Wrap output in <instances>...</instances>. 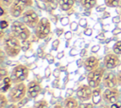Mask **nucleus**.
Wrapping results in <instances>:
<instances>
[{
    "label": "nucleus",
    "instance_id": "1",
    "mask_svg": "<svg viewBox=\"0 0 121 108\" xmlns=\"http://www.w3.org/2000/svg\"><path fill=\"white\" fill-rule=\"evenodd\" d=\"M3 50L5 51L7 57L15 58L22 51V42L13 34H9L2 39Z\"/></svg>",
    "mask_w": 121,
    "mask_h": 108
},
{
    "label": "nucleus",
    "instance_id": "2",
    "mask_svg": "<svg viewBox=\"0 0 121 108\" xmlns=\"http://www.w3.org/2000/svg\"><path fill=\"white\" fill-rule=\"evenodd\" d=\"M27 96L26 84L25 82L15 83L8 92V99L9 103H18Z\"/></svg>",
    "mask_w": 121,
    "mask_h": 108
},
{
    "label": "nucleus",
    "instance_id": "3",
    "mask_svg": "<svg viewBox=\"0 0 121 108\" xmlns=\"http://www.w3.org/2000/svg\"><path fill=\"white\" fill-rule=\"evenodd\" d=\"M10 30H11V34L16 36L21 42L28 40L31 36L30 28L23 21L12 22V24L10 26Z\"/></svg>",
    "mask_w": 121,
    "mask_h": 108
},
{
    "label": "nucleus",
    "instance_id": "4",
    "mask_svg": "<svg viewBox=\"0 0 121 108\" xmlns=\"http://www.w3.org/2000/svg\"><path fill=\"white\" fill-rule=\"evenodd\" d=\"M29 70L30 69L28 68V66L23 63H17L15 66H13L9 74L12 84L24 82L28 78Z\"/></svg>",
    "mask_w": 121,
    "mask_h": 108
},
{
    "label": "nucleus",
    "instance_id": "5",
    "mask_svg": "<svg viewBox=\"0 0 121 108\" xmlns=\"http://www.w3.org/2000/svg\"><path fill=\"white\" fill-rule=\"evenodd\" d=\"M106 72V68L104 66H99L90 72H88L86 76L87 83L93 88H97L102 83V80L104 77V74Z\"/></svg>",
    "mask_w": 121,
    "mask_h": 108
},
{
    "label": "nucleus",
    "instance_id": "6",
    "mask_svg": "<svg viewBox=\"0 0 121 108\" xmlns=\"http://www.w3.org/2000/svg\"><path fill=\"white\" fill-rule=\"evenodd\" d=\"M33 5V0H14L9 7V14L14 18L22 17L23 13Z\"/></svg>",
    "mask_w": 121,
    "mask_h": 108
},
{
    "label": "nucleus",
    "instance_id": "7",
    "mask_svg": "<svg viewBox=\"0 0 121 108\" xmlns=\"http://www.w3.org/2000/svg\"><path fill=\"white\" fill-rule=\"evenodd\" d=\"M50 32H51L50 21L47 18H45V17L41 18L40 22L38 23V25L34 28L35 36L38 39H45L50 34Z\"/></svg>",
    "mask_w": 121,
    "mask_h": 108
},
{
    "label": "nucleus",
    "instance_id": "8",
    "mask_svg": "<svg viewBox=\"0 0 121 108\" xmlns=\"http://www.w3.org/2000/svg\"><path fill=\"white\" fill-rule=\"evenodd\" d=\"M121 100V91L117 87L115 88H105L102 92V101L109 105L117 103Z\"/></svg>",
    "mask_w": 121,
    "mask_h": 108
},
{
    "label": "nucleus",
    "instance_id": "9",
    "mask_svg": "<svg viewBox=\"0 0 121 108\" xmlns=\"http://www.w3.org/2000/svg\"><path fill=\"white\" fill-rule=\"evenodd\" d=\"M22 21L29 28H35L38 23L40 22V18H39L38 13L34 9H27L22 15Z\"/></svg>",
    "mask_w": 121,
    "mask_h": 108
},
{
    "label": "nucleus",
    "instance_id": "10",
    "mask_svg": "<svg viewBox=\"0 0 121 108\" xmlns=\"http://www.w3.org/2000/svg\"><path fill=\"white\" fill-rule=\"evenodd\" d=\"M93 96V88L87 84H80L76 90V98L79 100V102H87L92 99Z\"/></svg>",
    "mask_w": 121,
    "mask_h": 108
},
{
    "label": "nucleus",
    "instance_id": "11",
    "mask_svg": "<svg viewBox=\"0 0 121 108\" xmlns=\"http://www.w3.org/2000/svg\"><path fill=\"white\" fill-rule=\"evenodd\" d=\"M121 63V60L118 55H116L113 52L107 53L103 58V66L107 70H112L119 66Z\"/></svg>",
    "mask_w": 121,
    "mask_h": 108
},
{
    "label": "nucleus",
    "instance_id": "12",
    "mask_svg": "<svg viewBox=\"0 0 121 108\" xmlns=\"http://www.w3.org/2000/svg\"><path fill=\"white\" fill-rule=\"evenodd\" d=\"M102 85L105 88H115L119 86L116 73L112 71H106L102 80Z\"/></svg>",
    "mask_w": 121,
    "mask_h": 108
},
{
    "label": "nucleus",
    "instance_id": "13",
    "mask_svg": "<svg viewBox=\"0 0 121 108\" xmlns=\"http://www.w3.org/2000/svg\"><path fill=\"white\" fill-rule=\"evenodd\" d=\"M26 89L27 97L30 99H36L42 91V86L40 81H38L37 80H32L26 84Z\"/></svg>",
    "mask_w": 121,
    "mask_h": 108
},
{
    "label": "nucleus",
    "instance_id": "14",
    "mask_svg": "<svg viewBox=\"0 0 121 108\" xmlns=\"http://www.w3.org/2000/svg\"><path fill=\"white\" fill-rule=\"evenodd\" d=\"M85 70L87 72H90L97 67L100 66V62H99V59L94 55H91L89 57H87L85 60H84V64H83Z\"/></svg>",
    "mask_w": 121,
    "mask_h": 108
},
{
    "label": "nucleus",
    "instance_id": "15",
    "mask_svg": "<svg viewBox=\"0 0 121 108\" xmlns=\"http://www.w3.org/2000/svg\"><path fill=\"white\" fill-rule=\"evenodd\" d=\"M62 105L64 108H78L79 100L74 97H66L62 101Z\"/></svg>",
    "mask_w": 121,
    "mask_h": 108
},
{
    "label": "nucleus",
    "instance_id": "16",
    "mask_svg": "<svg viewBox=\"0 0 121 108\" xmlns=\"http://www.w3.org/2000/svg\"><path fill=\"white\" fill-rule=\"evenodd\" d=\"M102 90L101 87H97L93 89V96H92V102L95 105H99L102 101Z\"/></svg>",
    "mask_w": 121,
    "mask_h": 108
},
{
    "label": "nucleus",
    "instance_id": "17",
    "mask_svg": "<svg viewBox=\"0 0 121 108\" xmlns=\"http://www.w3.org/2000/svg\"><path fill=\"white\" fill-rule=\"evenodd\" d=\"M75 2L76 0H59V6L61 10L68 11L73 8Z\"/></svg>",
    "mask_w": 121,
    "mask_h": 108
},
{
    "label": "nucleus",
    "instance_id": "18",
    "mask_svg": "<svg viewBox=\"0 0 121 108\" xmlns=\"http://www.w3.org/2000/svg\"><path fill=\"white\" fill-rule=\"evenodd\" d=\"M79 1H80V5L82 6V8L86 10L92 9L96 5V0H79Z\"/></svg>",
    "mask_w": 121,
    "mask_h": 108
},
{
    "label": "nucleus",
    "instance_id": "19",
    "mask_svg": "<svg viewBox=\"0 0 121 108\" xmlns=\"http://www.w3.org/2000/svg\"><path fill=\"white\" fill-rule=\"evenodd\" d=\"M9 104V101L8 97H6L4 93H1L0 94V108H6Z\"/></svg>",
    "mask_w": 121,
    "mask_h": 108
},
{
    "label": "nucleus",
    "instance_id": "20",
    "mask_svg": "<svg viewBox=\"0 0 121 108\" xmlns=\"http://www.w3.org/2000/svg\"><path fill=\"white\" fill-rule=\"evenodd\" d=\"M32 108H48V102L44 99H42L37 102H35Z\"/></svg>",
    "mask_w": 121,
    "mask_h": 108
},
{
    "label": "nucleus",
    "instance_id": "21",
    "mask_svg": "<svg viewBox=\"0 0 121 108\" xmlns=\"http://www.w3.org/2000/svg\"><path fill=\"white\" fill-rule=\"evenodd\" d=\"M112 52L115 53L116 55H121V40L120 41H117L113 46H112Z\"/></svg>",
    "mask_w": 121,
    "mask_h": 108
},
{
    "label": "nucleus",
    "instance_id": "22",
    "mask_svg": "<svg viewBox=\"0 0 121 108\" xmlns=\"http://www.w3.org/2000/svg\"><path fill=\"white\" fill-rule=\"evenodd\" d=\"M120 3V0H105V5L110 8H115L118 7Z\"/></svg>",
    "mask_w": 121,
    "mask_h": 108
},
{
    "label": "nucleus",
    "instance_id": "23",
    "mask_svg": "<svg viewBox=\"0 0 121 108\" xmlns=\"http://www.w3.org/2000/svg\"><path fill=\"white\" fill-rule=\"evenodd\" d=\"M31 47V41L28 39L26 41H24L22 42V50L25 51V52H27Z\"/></svg>",
    "mask_w": 121,
    "mask_h": 108
},
{
    "label": "nucleus",
    "instance_id": "24",
    "mask_svg": "<svg viewBox=\"0 0 121 108\" xmlns=\"http://www.w3.org/2000/svg\"><path fill=\"white\" fill-rule=\"evenodd\" d=\"M78 108H95V104L93 102H79V105Z\"/></svg>",
    "mask_w": 121,
    "mask_h": 108
},
{
    "label": "nucleus",
    "instance_id": "25",
    "mask_svg": "<svg viewBox=\"0 0 121 108\" xmlns=\"http://www.w3.org/2000/svg\"><path fill=\"white\" fill-rule=\"evenodd\" d=\"M14 2V0H0V3H1V7H3V8H9L11 5H12V3Z\"/></svg>",
    "mask_w": 121,
    "mask_h": 108
},
{
    "label": "nucleus",
    "instance_id": "26",
    "mask_svg": "<svg viewBox=\"0 0 121 108\" xmlns=\"http://www.w3.org/2000/svg\"><path fill=\"white\" fill-rule=\"evenodd\" d=\"M10 88H11V83H7V84H2V85H1V93H5V92H9Z\"/></svg>",
    "mask_w": 121,
    "mask_h": 108
},
{
    "label": "nucleus",
    "instance_id": "27",
    "mask_svg": "<svg viewBox=\"0 0 121 108\" xmlns=\"http://www.w3.org/2000/svg\"><path fill=\"white\" fill-rule=\"evenodd\" d=\"M60 39H56V40H54L53 41V43H52V50H58V48H59V46H60Z\"/></svg>",
    "mask_w": 121,
    "mask_h": 108
},
{
    "label": "nucleus",
    "instance_id": "28",
    "mask_svg": "<svg viewBox=\"0 0 121 108\" xmlns=\"http://www.w3.org/2000/svg\"><path fill=\"white\" fill-rule=\"evenodd\" d=\"M0 76H1V80H3L5 77L9 76V71L6 68L1 67V69H0Z\"/></svg>",
    "mask_w": 121,
    "mask_h": 108
},
{
    "label": "nucleus",
    "instance_id": "29",
    "mask_svg": "<svg viewBox=\"0 0 121 108\" xmlns=\"http://www.w3.org/2000/svg\"><path fill=\"white\" fill-rule=\"evenodd\" d=\"M45 59L47 60V62H48V63L49 64H52V63H55V58L51 55V54H45Z\"/></svg>",
    "mask_w": 121,
    "mask_h": 108
},
{
    "label": "nucleus",
    "instance_id": "30",
    "mask_svg": "<svg viewBox=\"0 0 121 108\" xmlns=\"http://www.w3.org/2000/svg\"><path fill=\"white\" fill-rule=\"evenodd\" d=\"M29 99H30V98H28V97H27V96H26V98H25V99H22V100H21V101H20V102H18V103H17V105H18V107H19V108H20V107H21V106H22V105H25V104H26V103H27V102H28V100H29Z\"/></svg>",
    "mask_w": 121,
    "mask_h": 108
},
{
    "label": "nucleus",
    "instance_id": "31",
    "mask_svg": "<svg viewBox=\"0 0 121 108\" xmlns=\"http://www.w3.org/2000/svg\"><path fill=\"white\" fill-rule=\"evenodd\" d=\"M78 25H79L81 27L87 28V27H87V20H86L85 18H81V19L79 20V22H78Z\"/></svg>",
    "mask_w": 121,
    "mask_h": 108
},
{
    "label": "nucleus",
    "instance_id": "32",
    "mask_svg": "<svg viewBox=\"0 0 121 108\" xmlns=\"http://www.w3.org/2000/svg\"><path fill=\"white\" fill-rule=\"evenodd\" d=\"M36 3H37V6L41 9H45V3L44 2H43V1H41V0H37L36 1Z\"/></svg>",
    "mask_w": 121,
    "mask_h": 108
},
{
    "label": "nucleus",
    "instance_id": "33",
    "mask_svg": "<svg viewBox=\"0 0 121 108\" xmlns=\"http://www.w3.org/2000/svg\"><path fill=\"white\" fill-rule=\"evenodd\" d=\"M52 73H53V72L51 71L50 66H47V67L45 68V70H44V76H45V78H49Z\"/></svg>",
    "mask_w": 121,
    "mask_h": 108
},
{
    "label": "nucleus",
    "instance_id": "34",
    "mask_svg": "<svg viewBox=\"0 0 121 108\" xmlns=\"http://www.w3.org/2000/svg\"><path fill=\"white\" fill-rule=\"evenodd\" d=\"M60 24L62 26H67L69 24V18L68 17H63L60 19Z\"/></svg>",
    "mask_w": 121,
    "mask_h": 108
},
{
    "label": "nucleus",
    "instance_id": "35",
    "mask_svg": "<svg viewBox=\"0 0 121 108\" xmlns=\"http://www.w3.org/2000/svg\"><path fill=\"white\" fill-rule=\"evenodd\" d=\"M8 27H9V22L6 21V20H2L1 21V29L3 30V29H5Z\"/></svg>",
    "mask_w": 121,
    "mask_h": 108
},
{
    "label": "nucleus",
    "instance_id": "36",
    "mask_svg": "<svg viewBox=\"0 0 121 108\" xmlns=\"http://www.w3.org/2000/svg\"><path fill=\"white\" fill-rule=\"evenodd\" d=\"M78 24L76 23V22H72L71 25H70V27H71V30L73 31H76L78 29Z\"/></svg>",
    "mask_w": 121,
    "mask_h": 108
},
{
    "label": "nucleus",
    "instance_id": "37",
    "mask_svg": "<svg viewBox=\"0 0 121 108\" xmlns=\"http://www.w3.org/2000/svg\"><path fill=\"white\" fill-rule=\"evenodd\" d=\"M99 48H100V45H94V46L91 48V52H92V53H96V52L99 50Z\"/></svg>",
    "mask_w": 121,
    "mask_h": 108
},
{
    "label": "nucleus",
    "instance_id": "38",
    "mask_svg": "<svg viewBox=\"0 0 121 108\" xmlns=\"http://www.w3.org/2000/svg\"><path fill=\"white\" fill-rule=\"evenodd\" d=\"M112 21L114 24H118V23L121 22V17L120 16H114V17H112Z\"/></svg>",
    "mask_w": 121,
    "mask_h": 108
},
{
    "label": "nucleus",
    "instance_id": "39",
    "mask_svg": "<svg viewBox=\"0 0 121 108\" xmlns=\"http://www.w3.org/2000/svg\"><path fill=\"white\" fill-rule=\"evenodd\" d=\"M64 37H65V40H71V38H72V32L71 31H66L65 33H64Z\"/></svg>",
    "mask_w": 121,
    "mask_h": 108
},
{
    "label": "nucleus",
    "instance_id": "40",
    "mask_svg": "<svg viewBox=\"0 0 121 108\" xmlns=\"http://www.w3.org/2000/svg\"><path fill=\"white\" fill-rule=\"evenodd\" d=\"M92 33H93L92 28H85V30H84V34H85L86 36H91Z\"/></svg>",
    "mask_w": 121,
    "mask_h": 108
},
{
    "label": "nucleus",
    "instance_id": "41",
    "mask_svg": "<svg viewBox=\"0 0 121 108\" xmlns=\"http://www.w3.org/2000/svg\"><path fill=\"white\" fill-rule=\"evenodd\" d=\"M116 76H117V81H118V85L121 86V70H119L117 73H116Z\"/></svg>",
    "mask_w": 121,
    "mask_h": 108
},
{
    "label": "nucleus",
    "instance_id": "42",
    "mask_svg": "<svg viewBox=\"0 0 121 108\" xmlns=\"http://www.w3.org/2000/svg\"><path fill=\"white\" fill-rule=\"evenodd\" d=\"M97 108H111V105L103 102V103H100L99 105H97Z\"/></svg>",
    "mask_w": 121,
    "mask_h": 108
},
{
    "label": "nucleus",
    "instance_id": "43",
    "mask_svg": "<svg viewBox=\"0 0 121 108\" xmlns=\"http://www.w3.org/2000/svg\"><path fill=\"white\" fill-rule=\"evenodd\" d=\"M86 55H87V49H86V48L81 49L80 52H79V56H80V57H85Z\"/></svg>",
    "mask_w": 121,
    "mask_h": 108
},
{
    "label": "nucleus",
    "instance_id": "44",
    "mask_svg": "<svg viewBox=\"0 0 121 108\" xmlns=\"http://www.w3.org/2000/svg\"><path fill=\"white\" fill-rule=\"evenodd\" d=\"M119 33H121V28H119V27H115L112 30V34L113 35H118Z\"/></svg>",
    "mask_w": 121,
    "mask_h": 108
},
{
    "label": "nucleus",
    "instance_id": "45",
    "mask_svg": "<svg viewBox=\"0 0 121 108\" xmlns=\"http://www.w3.org/2000/svg\"><path fill=\"white\" fill-rule=\"evenodd\" d=\"M105 9H106V5H103V6H98L97 8H96V11H104L105 10Z\"/></svg>",
    "mask_w": 121,
    "mask_h": 108
},
{
    "label": "nucleus",
    "instance_id": "46",
    "mask_svg": "<svg viewBox=\"0 0 121 108\" xmlns=\"http://www.w3.org/2000/svg\"><path fill=\"white\" fill-rule=\"evenodd\" d=\"M60 73V69H55V71H53V75L55 76V78H56V79H58V78H59Z\"/></svg>",
    "mask_w": 121,
    "mask_h": 108
},
{
    "label": "nucleus",
    "instance_id": "47",
    "mask_svg": "<svg viewBox=\"0 0 121 108\" xmlns=\"http://www.w3.org/2000/svg\"><path fill=\"white\" fill-rule=\"evenodd\" d=\"M63 56H64V51L58 52V54H57V59L60 60V59H62V58H63Z\"/></svg>",
    "mask_w": 121,
    "mask_h": 108
},
{
    "label": "nucleus",
    "instance_id": "48",
    "mask_svg": "<svg viewBox=\"0 0 121 108\" xmlns=\"http://www.w3.org/2000/svg\"><path fill=\"white\" fill-rule=\"evenodd\" d=\"M84 64V61L82 60V59H78V61H77V65L78 66V67H80V66H82Z\"/></svg>",
    "mask_w": 121,
    "mask_h": 108
},
{
    "label": "nucleus",
    "instance_id": "49",
    "mask_svg": "<svg viewBox=\"0 0 121 108\" xmlns=\"http://www.w3.org/2000/svg\"><path fill=\"white\" fill-rule=\"evenodd\" d=\"M62 33H63V29H62V28H57V29H56V34H57V36H60V35H62Z\"/></svg>",
    "mask_w": 121,
    "mask_h": 108
},
{
    "label": "nucleus",
    "instance_id": "50",
    "mask_svg": "<svg viewBox=\"0 0 121 108\" xmlns=\"http://www.w3.org/2000/svg\"><path fill=\"white\" fill-rule=\"evenodd\" d=\"M6 108H19L16 103H9Z\"/></svg>",
    "mask_w": 121,
    "mask_h": 108
},
{
    "label": "nucleus",
    "instance_id": "51",
    "mask_svg": "<svg viewBox=\"0 0 121 108\" xmlns=\"http://www.w3.org/2000/svg\"><path fill=\"white\" fill-rule=\"evenodd\" d=\"M37 54H38V56H39V57H43V55H45V54H44V52H43V50L42 48H40V49L37 51Z\"/></svg>",
    "mask_w": 121,
    "mask_h": 108
},
{
    "label": "nucleus",
    "instance_id": "52",
    "mask_svg": "<svg viewBox=\"0 0 121 108\" xmlns=\"http://www.w3.org/2000/svg\"><path fill=\"white\" fill-rule=\"evenodd\" d=\"M72 92H73V89H67L66 90V97H72L71 96L73 94Z\"/></svg>",
    "mask_w": 121,
    "mask_h": 108
},
{
    "label": "nucleus",
    "instance_id": "53",
    "mask_svg": "<svg viewBox=\"0 0 121 108\" xmlns=\"http://www.w3.org/2000/svg\"><path fill=\"white\" fill-rule=\"evenodd\" d=\"M76 53H77L76 49H75V48H72V49L70 50V52H69V55H70V56H75Z\"/></svg>",
    "mask_w": 121,
    "mask_h": 108
},
{
    "label": "nucleus",
    "instance_id": "54",
    "mask_svg": "<svg viewBox=\"0 0 121 108\" xmlns=\"http://www.w3.org/2000/svg\"><path fill=\"white\" fill-rule=\"evenodd\" d=\"M58 82H59V81H58V79H56L53 82H52V86H54V87H56V88H58L59 87V85H58Z\"/></svg>",
    "mask_w": 121,
    "mask_h": 108
},
{
    "label": "nucleus",
    "instance_id": "55",
    "mask_svg": "<svg viewBox=\"0 0 121 108\" xmlns=\"http://www.w3.org/2000/svg\"><path fill=\"white\" fill-rule=\"evenodd\" d=\"M53 108H64V107H63L62 103H57V104H55L53 106Z\"/></svg>",
    "mask_w": 121,
    "mask_h": 108
},
{
    "label": "nucleus",
    "instance_id": "56",
    "mask_svg": "<svg viewBox=\"0 0 121 108\" xmlns=\"http://www.w3.org/2000/svg\"><path fill=\"white\" fill-rule=\"evenodd\" d=\"M110 12H107V11H104V14H103V18H108L110 17Z\"/></svg>",
    "mask_w": 121,
    "mask_h": 108
},
{
    "label": "nucleus",
    "instance_id": "57",
    "mask_svg": "<svg viewBox=\"0 0 121 108\" xmlns=\"http://www.w3.org/2000/svg\"><path fill=\"white\" fill-rule=\"evenodd\" d=\"M41 1L44 2L45 4H51V3H53V2H54V0H41Z\"/></svg>",
    "mask_w": 121,
    "mask_h": 108
},
{
    "label": "nucleus",
    "instance_id": "58",
    "mask_svg": "<svg viewBox=\"0 0 121 108\" xmlns=\"http://www.w3.org/2000/svg\"><path fill=\"white\" fill-rule=\"evenodd\" d=\"M97 38H104V35L101 33V34H99V35H97Z\"/></svg>",
    "mask_w": 121,
    "mask_h": 108
},
{
    "label": "nucleus",
    "instance_id": "59",
    "mask_svg": "<svg viewBox=\"0 0 121 108\" xmlns=\"http://www.w3.org/2000/svg\"><path fill=\"white\" fill-rule=\"evenodd\" d=\"M25 108H31V107H25Z\"/></svg>",
    "mask_w": 121,
    "mask_h": 108
}]
</instances>
